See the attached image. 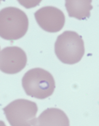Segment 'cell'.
<instances>
[{
	"label": "cell",
	"instance_id": "5b68a950",
	"mask_svg": "<svg viewBox=\"0 0 99 126\" xmlns=\"http://www.w3.org/2000/svg\"><path fill=\"white\" fill-rule=\"evenodd\" d=\"M27 63L26 53L18 47H8L1 50L0 68L4 73H17L25 68Z\"/></svg>",
	"mask_w": 99,
	"mask_h": 126
},
{
	"label": "cell",
	"instance_id": "7a4b0ae2",
	"mask_svg": "<svg viewBox=\"0 0 99 126\" xmlns=\"http://www.w3.org/2000/svg\"><path fill=\"white\" fill-rule=\"evenodd\" d=\"M22 85L27 95L45 99L54 92L55 81L50 72L42 68H33L27 71L22 79Z\"/></svg>",
	"mask_w": 99,
	"mask_h": 126
},
{
	"label": "cell",
	"instance_id": "8992f818",
	"mask_svg": "<svg viewBox=\"0 0 99 126\" xmlns=\"http://www.w3.org/2000/svg\"><path fill=\"white\" fill-rule=\"evenodd\" d=\"M34 16L39 27L48 32H59L65 25L66 18L63 12L54 6L42 7L34 13Z\"/></svg>",
	"mask_w": 99,
	"mask_h": 126
},
{
	"label": "cell",
	"instance_id": "277c9868",
	"mask_svg": "<svg viewBox=\"0 0 99 126\" xmlns=\"http://www.w3.org/2000/svg\"><path fill=\"white\" fill-rule=\"evenodd\" d=\"M3 110L10 126H37L38 108L35 102L24 99H16Z\"/></svg>",
	"mask_w": 99,
	"mask_h": 126
},
{
	"label": "cell",
	"instance_id": "3957f363",
	"mask_svg": "<svg viewBox=\"0 0 99 126\" xmlns=\"http://www.w3.org/2000/svg\"><path fill=\"white\" fill-rule=\"evenodd\" d=\"M55 53L63 63L72 65L81 61L84 55V43L82 37L75 31H64L57 37Z\"/></svg>",
	"mask_w": 99,
	"mask_h": 126
},
{
	"label": "cell",
	"instance_id": "ba28073f",
	"mask_svg": "<svg viewBox=\"0 0 99 126\" xmlns=\"http://www.w3.org/2000/svg\"><path fill=\"white\" fill-rule=\"evenodd\" d=\"M92 0H66V9L69 17L79 20H86L90 16V10L93 9Z\"/></svg>",
	"mask_w": 99,
	"mask_h": 126
},
{
	"label": "cell",
	"instance_id": "52a82bcc",
	"mask_svg": "<svg viewBox=\"0 0 99 126\" xmlns=\"http://www.w3.org/2000/svg\"><path fill=\"white\" fill-rule=\"evenodd\" d=\"M68 117L58 108H47L37 119L38 126H69Z\"/></svg>",
	"mask_w": 99,
	"mask_h": 126
},
{
	"label": "cell",
	"instance_id": "6da1fadb",
	"mask_svg": "<svg viewBox=\"0 0 99 126\" xmlns=\"http://www.w3.org/2000/svg\"><path fill=\"white\" fill-rule=\"evenodd\" d=\"M29 26L28 17L16 7L4 8L0 12V36L8 41H15L24 37Z\"/></svg>",
	"mask_w": 99,
	"mask_h": 126
}]
</instances>
